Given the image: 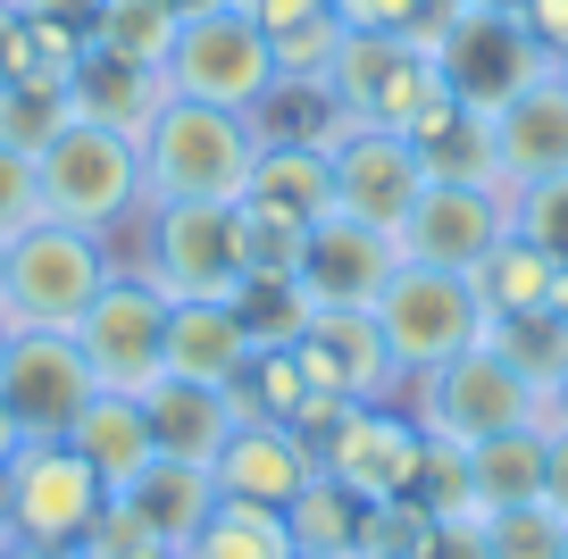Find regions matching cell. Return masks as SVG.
I'll return each instance as SVG.
<instances>
[{
	"mask_svg": "<svg viewBox=\"0 0 568 559\" xmlns=\"http://www.w3.org/2000/svg\"><path fill=\"white\" fill-rule=\"evenodd\" d=\"M402 409L418 418L426 443H460L468 451V443H494V435H510V426H544V385L518 376L494 343H477V350H460V359L409 376Z\"/></svg>",
	"mask_w": 568,
	"mask_h": 559,
	"instance_id": "cell-5",
	"label": "cell"
},
{
	"mask_svg": "<svg viewBox=\"0 0 568 559\" xmlns=\"http://www.w3.org/2000/svg\"><path fill=\"white\" fill-rule=\"evenodd\" d=\"M293 559H352V551H293Z\"/></svg>",
	"mask_w": 568,
	"mask_h": 559,
	"instance_id": "cell-55",
	"label": "cell"
},
{
	"mask_svg": "<svg viewBox=\"0 0 568 559\" xmlns=\"http://www.w3.org/2000/svg\"><path fill=\"white\" fill-rule=\"evenodd\" d=\"M267 51H276V75H302V84H326V68H335V51H343V26H335V9H302V18H284L276 34H267Z\"/></svg>",
	"mask_w": 568,
	"mask_h": 559,
	"instance_id": "cell-39",
	"label": "cell"
},
{
	"mask_svg": "<svg viewBox=\"0 0 568 559\" xmlns=\"http://www.w3.org/2000/svg\"><path fill=\"white\" fill-rule=\"evenodd\" d=\"M485 343H494L501 359L518 367V376L551 385V376L568 367V317H560V309H527V317H485Z\"/></svg>",
	"mask_w": 568,
	"mask_h": 559,
	"instance_id": "cell-37",
	"label": "cell"
},
{
	"mask_svg": "<svg viewBox=\"0 0 568 559\" xmlns=\"http://www.w3.org/2000/svg\"><path fill=\"white\" fill-rule=\"evenodd\" d=\"M418 559H485V518H435Z\"/></svg>",
	"mask_w": 568,
	"mask_h": 559,
	"instance_id": "cell-47",
	"label": "cell"
},
{
	"mask_svg": "<svg viewBox=\"0 0 568 559\" xmlns=\"http://www.w3.org/2000/svg\"><path fill=\"white\" fill-rule=\"evenodd\" d=\"M9 334H18V326H9V317H0V359H9Z\"/></svg>",
	"mask_w": 568,
	"mask_h": 559,
	"instance_id": "cell-57",
	"label": "cell"
},
{
	"mask_svg": "<svg viewBox=\"0 0 568 559\" xmlns=\"http://www.w3.org/2000/svg\"><path fill=\"white\" fill-rule=\"evenodd\" d=\"M544 68H560V59H551L510 9H468L460 0L452 26L435 34V75H444V92L468 101V109H485V118H494L518 84H535Z\"/></svg>",
	"mask_w": 568,
	"mask_h": 559,
	"instance_id": "cell-10",
	"label": "cell"
},
{
	"mask_svg": "<svg viewBox=\"0 0 568 559\" xmlns=\"http://www.w3.org/2000/svg\"><path fill=\"white\" fill-rule=\"evenodd\" d=\"M42 217V167L26 151H9V142H0V243H9V234H26Z\"/></svg>",
	"mask_w": 568,
	"mask_h": 559,
	"instance_id": "cell-45",
	"label": "cell"
},
{
	"mask_svg": "<svg viewBox=\"0 0 568 559\" xmlns=\"http://www.w3.org/2000/svg\"><path fill=\"white\" fill-rule=\"evenodd\" d=\"M251 359V334L234 317V301H168V343H160V376L184 385H234Z\"/></svg>",
	"mask_w": 568,
	"mask_h": 559,
	"instance_id": "cell-21",
	"label": "cell"
},
{
	"mask_svg": "<svg viewBox=\"0 0 568 559\" xmlns=\"http://www.w3.org/2000/svg\"><path fill=\"white\" fill-rule=\"evenodd\" d=\"M160 343H168V293L142 267H109L92 309L75 317V350H84L101 393H151L160 385Z\"/></svg>",
	"mask_w": 568,
	"mask_h": 559,
	"instance_id": "cell-8",
	"label": "cell"
},
{
	"mask_svg": "<svg viewBox=\"0 0 568 559\" xmlns=\"http://www.w3.org/2000/svg\"><path fill=\"white\" fill-rule=\"evenodd\" d=\"M0 260H9V243H0Z\"/></svg>",
	"mask_w": 568,
	"mask_h": 559,
	"instance_id": "cell-59",
	"label": "cell"
},
{
	"mask_svg": "<svg viewBox=\"0 0 568 559\" xmlns=\"http://www.w3.org/2000/svg\"><path fill=\"white\" fill-rule=\"evenodd\" d=\"M560 267L551 251H535L527 234H501L494 251H485L477 267H468V284H477L485 317H527V309H551V293H560Z\"/></svg>",
	"mask_w": 568,
	"mask_h": 559,
	"instance_id": "cell-26",
	"label": "cell"
},
{
	"mask_svg": "<svg viewBox=\"0 0 568 559\" xmlns=\"http://www.w3.org/2000/svg\"><path fill=\"white\" fill-rule=\"evenodd\" d=\"M418 459H426V435L402 402H352L335 426L318 435V468L335 476L343 492L359 501H393V492L418 485Z\"/></svg>",
	"mask_w": 568,
	"mask_h": 559,
	"instance_id": "cell-12",
	"label": "cell"
},
{
	"mask_svg": "<svg viewBox=\"0 0 568 559\" xmlns=\"http://www.w3.org/2000/svg\"><path fill=\"white\" fill-rule=\"evenodd\" d=\"M68 443L92 459V476H101L109 492H125L151 459H160V435H151V418H142V393H92V402L75 409Z\"/></svg>",
	"mask_w": 568,
	"mask_h": 559,
	"instance_id": "cell-22",
	"label": "cell"
},
{
	"mask_svg": "<svg viewBox=\"0 0 568 559\" xmlns=\"http://www.w3.org/2000/svg\"><path fill=\"white\" fill-rule=\"evenodd\" d=\"M34 167H42V217H68V226L109 234V243H118L142 217V201H151V184H142V142L118 134V125H92V118H68Z\"/></svg>",
	"mask_w": 568,
	"mask_h": 559,
	"instance_id": "cell-4",
	"label": "cell"
},
{
	"mask_svg": "<svg viewBox=\"0 0 568 559\" xmlns=\"http://www.w3.org/2000/svg\"><path fill=\"white\" fill-rule=\"evenodd\" d=\"M343 125L352 118L335 109V92L302 84V75H276V84L260 92V109H251V134L260 142H293V151H335Z\"/></svg>",
	"mask_w": 568,
	"mask_h": 559,
	"instance_id": "cell-29",
	"label": "cell"
},
{
	"mask_svg": "<svg viewBox=\"0 0 568 559\" xmlns=\"http://www.w3.org/2000/svg\"><path fill=\"white\" fill-rule=\"evenodd\" d=\"M142 418H151L160 451L201 459V468H210L217 443L243 426V409H234V393H226V385H184V376H160V385L142 393Z\"/></svg>",
	"mask_w": 568,
	"mask_h": 559,
	"instance_id": "cell-24",
	"label": "cell"
},
{
	"mask_svg": "<svg viewBox=\"0 0 568 559\" xmlns=\"http://www.w3.org/2000/svg\"><path fill=\"white\" fill-rule=\"evenodd\" d=\"M494 159H501V193L568 175V59L494 109Z\"/></svg>",
	"mask_w": 568,
	"mask_h": 559,
	"instance_id": "cell-17",
	"label": "cell"
},
{
	"mask_svg": "<svg viewBox=\"0 0 568 559\" xmlns=\"http://www.w3.org/2000/svg\"><path fill=\"white\" fill-rule=\"evenodd\" d=\"M510 234H527L535 251L568 260V175H544V184H518V193H510Z\"/></svg>",
	"mask_w": 568,
	"mask_h": 559,
	"instance_id": "cell-43",
	"label": "cell"
},
{
	"mask_svg": "<svg viewBox=\"0 0 568 559\" xmlns=\"http://www.w3.org/2000/svg\"><path fill=\"white\" fill-rule=\"evenodd\" d=\"M409 151H418L426 184H494L501 193V159H494V118L468 101H452V92H435V101L418 109V118L402 125Z\"/></svg>",
	"mask_w": 568,
	"mask_h": 559,
	"instance_id": "cell-20",
	"label": "cell"
},
{
	"mask_svg": "<svg viewBox=\"0 0 568 559\" xmlns=\"http://www.w3.org/2000/svg\"><path fill=\"white\" fill-rule=\"evenodd\" d=\"M326 92H335V109L352 125H393L402 134L444 92V75H435V51L409 34H343L335 68H326Z\"/></svg>",
	"mask_w": 568,
	"mask_h": 559,
	"instance_id": "cell-11",
	"label": "cell"
},
{
	"mask_svg": "<svg viewBox=\"0 0 568 559\" xmlns=\"http://www.w3.org/2000/svg\"><path fill=\"white\" fill-rule=\"evenodd\" d=\"M59 125H68V84H59V75H18V84H0V142H9V151L42 159Z\"/></svg>",
	"mask_w": 568,
	"mask_h": 559,
	"instance_id": "cell-36",
	"label": "cell"
},
{
	"mask_svg": "<svg viewBox=\"0 0 568 559\" xmlns=\"http://www.w3.org/2000/svg\"><path fill=\"white\" fill-rule=\"evenodd\" d=\"M0 559H75V551H34V542H9Z\"/></svg>",
	"mask_w": 568,
	"mask_h": 559,
	"instance_id": "cell-51",
	"label": "cell"
},
{
	"mask_svg": "<svg viewBox=\"0 0 568 559\" xmlns=\"http://www.w3.org/2000/svg\"><path fill=\"white\" fill-rule=\"evenodd\" d=\"M210 476H217V492L226 501H260V509H284L293 492L318 476V451H310L293 426H276V418H243L226 443H217V459H210Z\"/></svg>",
	"mask_w": 568,
	"mask_h": 559,
	"instance_id": "cell-19",
	"label": "cell"
},
{
	"mask_svg": "<svg viewBox=\"0 0 568 559\" xmlns=\"http://www.w3.org/2000/svg\"><path fill=\"white\" fill-rule=\"evenodd\" d=\"M168 542L151 535V518H142L125 492H109L101 509H92V526L75 535V559H160Z\"/></svg>",
	"mask_w": 568,
	"mask_h": 559,
	"instance_id": "cell-41",
	"label": "cell"
},
{
	"mask_svg": "<svg viewBox=\"0 0 568 559\" xmlns=\"http://www.w3.org/2000/svg\"><path fill=\"white\" fill-rule=\"evenodd\" d=\"M426 535H435V509L418 492H393V501L359 509V559H418Z\"/></svg>",
	"mask_w": 568,
	"mask_h": 559,
	"instance_id": "cell-40",
	"label": "cell"
},
{
	"mask_svg": "<svg viewBox=\"0 0 568 559\" xmlns=\"http://www.w3.org/2000/svg\"><path fill=\"white\" fill-rule=\"evenodd\" d=\"M118 267L109 234H84L68 217H34L26 234H9V260H0V317L9 326H51L75 334V317L92 309V293Z\"/></svg>",
	"mask_w": 568,
	"mask_h": 559,
	"instance_id": "cell-3",
	"label": "cell"
},
{
	"mask_svg": "<svg viewBox=\"0 0 568 559\" xmlns=\"http://www.w3.org/2000/svg\"><path fill=\"white\" fill-rule=\"evenodd\" d=\"M501 234H510V193H494V184H426L393 243H402V260H418V267L468 276Z\"/></svg>",
	"mask_w": 568,
	"mask_h": 559,
	"instance_id": "cell-15",
	"label": "cell"
},
{
	"mask_svg": "<svg viewBox=\"0 0 568 559\" xmlns=\"http://www.w3.org/2000/svg\"><path fill=\"white\" fill-rule=\"evenodd\" d=\"M551 309H560V317H568V267H560V293H551Z\"/></svg>",
	"mask_w": 568,
	"mask_h": 559,
	"instance_id": "cell-53",
	"label": "cell"
},
{
	"mask_svg": "<svg viewBox=\"0 0 568 559\" xmlns=\"http://www.w3.org/2000/svg\"><path fill=\"white\" fill-rule=\"evenodd\" d=\"M184 559H293V526H284V509L226 501V492H217L210 526L193 535V551H184Z\"/></svg>",
	"mask_w": 568,
	"mask_h": 559,
	"instance_id": "cell-30",
	"label": "cell"
},
{
	"mask_svg": "<svg viewBox=\"0 0 568 559\" xmlns=\"http://www.w3.org/2000/svg\"><path fill=\"white\" fill-rule=\"evenodd\" d=\"M251 201H276V210L326 217V210H335V175H326V151L260 142V167H251Z\"/></svg>",
	"mask_w": 568,
	"mask_h": 559,
	"instance_id": "cell-32",
	"label": "cell"
},
{
	"mask_svg": "<svg viewBox=\"0 0 568 559\" xmlns=\"http://www.w3.org/2000/svg\"><path fill=\"white\" fill-rule=\"evenodd\" d=\"M560 559H568V542H560Z\"/></svg>",
	"mask_w": 568,
	"mask_h": 559,
	"instance_id": "cell-60",
	"label": "cell"
},
{
	"mask_svg": "<svg viewBox=\"0 0 568 559\" xmlns=\"http://www.w3.org/2000/svg\"><path fill=\"white\" fill-rule=\"evenodd\" d=\"M518 26H527L551 59H568V0H518Z\"/></svg>",
	"mask_w": 568,
	"mask_h": 559,
	"instance_id": "cell-48",
	"label": "cell"
},
{
	"mask_svg": "<svg viewBox=\"0 0 568 559\" xmlns=\"http://www.w3.org/2000/svg\"><path fill=\"white\" fill-rule=\"evenodd\" d=\"M352 559H359V551H352Z\"/></svg>",
	"mask_w": 568,
	"mask_h": 559,
	"instance_id": "cell-61",
	"label": "cell"
},
{
	"mask_svg": "<svg viewBox=\"0 0 568 559\" xmlns=\"http://www.w3.org/2000/svg\"><path fill=\"white\" fill-rule=\"evenodd\" d=\"M468 492H477V518L544 501V426H510L494 443H468Z\"/></svg>",
	"mask_w": 568,
	"mask_h": 559,
	"instance_id": "cell-27",
	"label": "cell"
},
{
	"mask_svg": "<svg viewBox=\"0 0 568 559\" xmlns=\"http://www.w3.org/2000/svg\"><path fill=\"white\" fill-rule=\"evenodd\" d=\"M160 75H168V92H184V101H210V109L251 118L260 92L276 84V51H267V34L251 26L243 0H217V9H193V18L176 26V51H168Z\"/></svg>",
	"mask_w": 568,
	"mask_h": 559,
	"instance_id": "cell-7",
	"label": "cell"
},
{
	"mask_svg": "<svg viewBox=\"0 0 568 559\" xmlns=\"http://www.w3.org/2000/svg\"><path fill=\"white\" fill-rule=\"evenodd\" d=\"M318 217L276 210V201H234V234H243V276H302V251Z\"/></svg>",
	"mask_w": 568,
	"mask_h": 559,
	"instance_id": "cell-31",
	"label": "cell"
},
{
	"mask_svg": "<svg viewBox=\"0 0 568 559\" xmlns=\"http://www.w3.org/2000/svg\"><path fill=\"white\" fill-rule=\"evenodd\" d=\"M168 101V75L160 68H125L109 51H75L68 68V118H92V125H118V134H142Z\"/></svg>",
	"mask_w": 568,
	"mask_h": 559,
	"instance_id": "cell-23",
	"label": "cell"
},
{
	"mask_svg": "<svg viewBox=\"0 0 568 559\" xmlns=\"http://www.w3.org/2000/svg\"><path fill=\"white\" fill-rule=\"evenodd\" d=\"M118 260L142 267L168 301H234L243 284L234 201H142V217L118 234Z\"/></svg>",
	"mask_w": 568,
	"mask_h": 559,
	"instance_id": "cell-2",
	"label": "cell"
},
{
	"mask_svg": "<svg viewBox=\"0 0 568 559\" xmlns=\"http://www.w3.org/2000/svg\"><path fill=\"white\" fill-rule=\"evenodd\" d=\"M234 317H243L251 350H284V343H302V326L318 317V301L302 293V276H243L234 284Z\"/></svg>",
	"mask_w": 568,
	"mask_h": 559,
	"instance_id": "cell-33",
	"label": "cell"
},
{
	"mask_svg": "<svg viewBox=\"0 0 568 559\" xmlns=\"http://www.w3.org/2000/svg\"><path fill=\"white\" fill-rule=\"evenodd\" d=\"M468 9H510V18H518V0H468Z\"/></svg>",
	"mask_w": 568,
	"mask_h": 559,
	"instance_id": "cell-54",
	"label": "cell"
},
{
	"mask_svg": "<svg viewBox=\"0 0 568 559\" xmlns=\"http://www.w3.org/2000/svg\"><path fill=\"white\" fill-rule=\"evenodd\" d=\"M176 9H184V18H193V9H217V0H176Z\"/></svg>",
	"mask_w": 568,
	"mask_h": 559,
	"instance_id": "cell-56",
	"label": "cell"
},
{
	"mask_svg": "<svg viewBox=\"0 0 568 559\" xmlns=\"http://www.w3.org/2000/svg\"><path fill=\"white\" fill-rule=\"evenodd\" d=\"M92 367L84 350H75V334H51V326H18L9 334V359H0V402H9V418L26 426V435H68L75 409L92 402Z\"/></svg>",
	"mask_w": 568,
	"mask_h": 559,
	"instance_id": "cell-14",
	"label": "cell"
},
{
	"mask_svg": "<svg viewBox=\"0 0 568 559\" xmlns=\"http://www.w3.org/2000/svg\"><path fill=\"white\" fill-rule=\"evenodd\" d=\"M418 492L435 518H477V492H468V451L460 443H426V459H418Z\"/></svg>",
	"mask_w": 568,
	"mask_h": 559,
	"instance_id": "cell-44",
	"label": "cell"
},
{
	"mask_svg": "<svg viewBox=\"0 0 568 559\" xmlns=\"http://www.w3.org/2000/svg\"><path fill=\"white\" fill-rule=\"evenodd\" d=\"M560 542H568V526L551 518L544 501L494 509V518H485V559H560Z\"/></svg>",
	"mask_w": 568,
	"mask_h": 559,
	"instance_id": "cell-42",
	"label": "cell"
},
{
	"mask_svg": "<svg viewBox=\"0 0 568 559\" xmlns=\"http://www.w3.org/2000/svg\"><path fill=\"white\" fill-rule=\"evenodd\" d=\"M176 26H184L176 0H92L84 51H109V59H125V68H168Z\"/></svg>",
	"mask_w": 568,
	"mask_h": 559,
	"instance_id": "cell-28",
	"label": "cell"
},
{
	"mask_svg": "<svg viewBox=\"0 0 568 559\" xmlns=\"http://www.w3.org/2000/svg\"><path fill=\"white\" fill-rule=\"evenodd\" d=\"M125 501L151 518V535L168 542V551H193V535L210 526V509H217V476L201 468V459H176V451H160L151 468L125 485Z\"/></svg>",
	"mask_w": 568,
	"mask_h": 559,
	"instance_id": "cell-25",
	"label": "cell"
},
{
	"mask_svg": "<svg viewBox=\"0 0 568 559\" xmlns=\"http://www.w3.org/2000/svg\"><path fill=\"white\" fill-rule=\"evenodd\" d=\"M18 75H34V26L18 0H0V84H18Z\"/></svg>",
	"mask_w": 568,
	"mask_h": 559,
	"instance_id": "cell-46",
	"label": "cell"
},
{
	"mask_svg": "<svg viewBox=\"0 0 568 559\" xmlns=\"http://www.w3.org/2000/svg\"><path fill=\"white\" fill-rule=\"evenodd\" d=\"M160 559H184V551H160Z\"/></svg>",
	"mask_w": 568,
	"mask_h": 559,
	"instance_id": "cell-58",
	"label": "cell"
},
{
	"mask_svg": "<svg viewBox=\"0 0 568 559\" xmlns=\"http://www.w3.org/2000/svg\"><path fill=\"white\" fill-rule=\"evenodd\" d=\"M9 542H18V526H9V492H0V551H9Z\"/></svg>",
	"mask_w": 568,
	"mask_h": 559,
	"instance_id": "cell-52",
	"label": "cell"
},
{
	"mask_svg": "<svg viewBox=\"0 0 568 559\" xmlns=\"http://www.w3.org/2000/svg\"><path fill=\"white\" fill-rule=\"evenodd\" d=\"M134 142H142V184H151V201H243L251 167H260L251 118L184 101V92H168L160 118L142 125Z\"/></svg>",
	"mask_w": 568,
	"mask_h": 559,
	"instance_id": "cell-1",
	"label": "cell"
},
{
	"mask_svg": "<svg viewBox=\"0 0 568 559\" xmlns=\"http://www.w3.org/2000/svg\"><path fill=\"white\" fill-rule=\"evenodd\" d=\"M326 9H335L343 34H409V42L435 51V34L452 26L460 0H326Z\"/></svg>",
	"mask_w": 568,
	"mask_h": 559,
	"instance_id": "cell-38",
	"label": "cell"
},
{
	"mask_svg": "<svg viewBox=\"0 0 568 559\" xmlns=\"http://www.w3.org/2000/svg\"><path fill=\"white\" fill-rule=\"evenodd\" d=\"M326 175H335V217H359L376 234H402V217L426 193L418 151L393 125H343L335 151H326Z\"/></svg>",
	"mask_w": 568,
	"mask_h": 559,
	"instance_id": "cell-13",
	"label": "cell"
},
{
	"mask_svg": "<svg viewBox=\"0 0 568 559\" xmlns=\"http://www.w3.org/2000/svg\"><path fill=\"white\" fill-rule=\"evenodd\" d=\"M393 267H402V243H393V234L326 210L318 226H310V251H302V293L318 301V309H368Z\"/></svg>",
	"mask_w": 568,
	"mask_h": 559,
	"instance_id": "cell-18",
	"label": "cell"
},
{
	"mask_svg": "<svg viewBox=\"0 0 568 559\" xmlns=\"http://www.w3.org/2000/svg\"><path fill=\"white\" fill-rule=\"evenodd\" d=\"M18 443H26V426L9 418V402H0V468H9V459H18Z\"/></svg>",
	"mask_w": 568,
	"mask_h": 559,
	"instance_id": "cell-50",
	"label": "cell"
},
{
	"mask_svg": "<svg viewBox=\"0 0 568 559\" xmlns=\"http://www.w3.org/2000/svg\"><path fill=\"white\" fill-rule=\"evenodd\" d=\"M368 317H376V334H385L393 367H402V393H409V376H426V367H444V359H460V350L485 343L477 284L452 276V267H418V260H402L385 276V293L368 301Z\"/></svg>",
	"mask_w": 568,
	"mask_h": 559,
	"instance_id": "cell-6",
	"label": "cell"
},
{
	"mask_svg": "<svg viewBox=\"0 0 568 559\" xmlns=\"http://www.w3.org/2000/svg\"><path fill=\"white\" fill-rule=\"evenodd\" d=\"M226 393H234V409H243V418L293 426V418H302V402H310V376H302V359H293V343H284V350H251L243 376H234Z\"/></svg>",
	"mask_w": 568,
	"mask_h": 559,
	"instance_id": "cell-35",
	"label": "cell"
},
{
	"mask_svg": "<svg viewBox=\"0 0 568 559\" xmlns=\"http://www.w3.org/2000/svg\"><path fill=\"white\" fill-rule=\"evenodd\" d=\"M310 393H335V402H402V367H393L385 334L368 309H318L293 343Z\"/></svg>",
	"mask_w": 568,
	"mask_h": 559,
	"instance_id": "cell-16",
	"label": "cell"
},
{
	"mask_svg": "<svg viewBox=\"0 0 568 559\" xmlns=\"http://www.w3.org/2000/svg\"><path fill=\"white\" fill-rule=\"evenodd\" d=\"M359 492H343L335 476H310L293 501H284V526H293V551H359Z\"/></svg>",
	"mask_w": 568,
	"mask_h": 559,
	"instance_id": "cell-34",
	"label": "cell"
},
{
	"mask_svg": "<svg viewBox=\"0 0 568 559\" xmlns=\"http://www.w3.org/2000/svg\"><path fill=\"white\" fill-rule=\"evenodd\" d=\"M0 492H9V526L34 551H75V535L92 526V509L109 501V485L92 476V459L75 451L68 435H26L18 459L0 468Z\"/></svg>",
	"mask_w": 568,
	"mask_h": 559,
	"instance_id": "cell-9",
	"label": "cell"
},
{
	"mask_svg": "<svg viewBox=\"0 0 568 559\" xmlns=\"http://www.w3.org/2000/svg\"><path fill=\"white\" fill-rule=\"evenodd\" d=\"M544 509L568 526V426H544Z\"/></svg>",
	"mask_w": 568,
	"mask_h": 559,
	"instance_id": "cell-49",
	"label": "cell"
}]
</instances>
